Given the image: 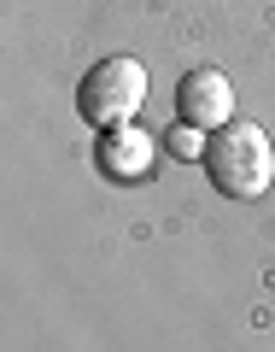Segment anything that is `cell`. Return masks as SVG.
Returning <instances> with one entry per match:
<instances>
[{"label": "cell", "instance_id": "obj_1", "mask_svg": "<svg viewBox=\"0 0 275 352\" xmlns=\"http://www.w3.org/2000/svg\"><path fill=\"white\" fill-rule=\"evenodd\" d=\"M205 170H211V182L228 200H258V194H270L275 147H270V135H263L258 124L235 118V124H223V129L205 135Z\"/></svg>", "mask_w": 275, "mask_h": 352}, {"label": "cell", "instance_id": "obj_2", "mask_svg": "<svg viewBox=\"0 0 275 352\" xmlns=\"http://www.w3.org/2000/svg\"><path fill=\"white\" fill-rule=\"evenodd\" d=\"M141 106H147V65L129 59V53L100 59L82 76V88H76V112H82V124H94V129L135 124Z\"/></svg>", "mask_w": 275, "mask_h": 352}, {"label": "cell", "instance_id": "obj_3", "mask_svg": "<svg viewBox=\"0 0 275 352\" xmlns=\"http://www.w3.org/2000/svg\"><path fill=\"white\" fill-rule=\"evenodd\" d=\"M176 112H182V124H188V129H200V135L235 124V88H228V76L211 71V65L188 71V76H182V88H176Z\"/></svg>", "mask_w": 275, "mask_h": 352}, {"label": "cell", "instance_id": "obj_4", "mask_svg": "<svg viewBox=\"0 0 275 352\" xmlns=\"http://www.w3.org/2000/svg\"><path fill=\"white\" fill-rule=\"evenodd\" d=\"M100 170L112 176V182H147L152 176V135L135 129V124L106 129L100 135Z\"/></svg>", "mask_w": 275, "mask_h": 352}, {"label": "cell", "instance_id": "obj_5", "mask_svg": "<svg viewBox=\"0 0 275 352\" xmlns=\"http://www.w3.org/2000/svg\"><path fill=\"white\" fill-rule=\"evenodd\" d=\"M170 153H182V159H205V141L188 135V129H170Z\"/></svg>", "mask_w": 275, "mask_h": 352}]
</instances>
